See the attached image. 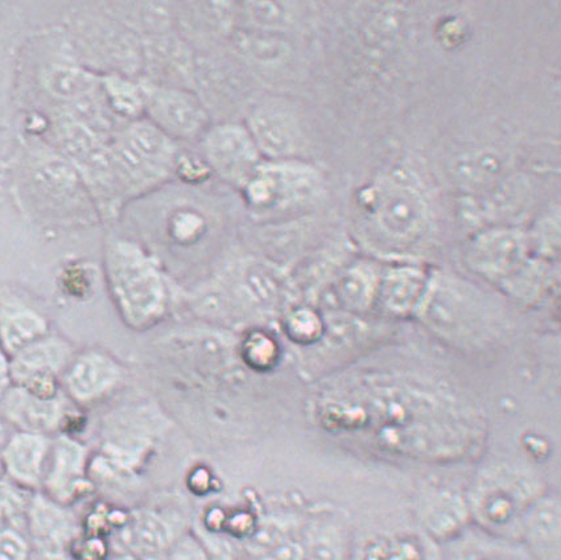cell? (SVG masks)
<instances>
[{"label":"cell","instance_id":"6da1fadb","mask_svg":"<svg viewBox=\"0 0 561 560\" xmlns=\"http://www.w3.org/2000/svg\"><path fill=\"white\" fill-rule=\"evenodd\" d=\"M540 495L538 485L524 473L511 469L488 473L467 501L470 524L493 536L517 540L522 518Z\"/></svg>","mask_w":561,"mask_h":560},{"label":"cell","instance_id":"7a4b0ae2","mask_svg":"<svg viewBox=\"0 0 561 560\" xmlns=\"http://www.w3.org/2000/svg\"><path fill=\"white\" fill-rule=\"evenodd\" d=\"M206 163L219 176L240 186H247L260 167L261 153L248 127L225 124L210 128L204 138Z\"/></svg>","mask_w":561,"mask_h":560},{"label":"cell","instance_id":"3957f363","mask_svg":"<svg viewBox=\"0 0 561 560\" xmlns=\"http://www.w3.org/2000/svg\"><path fill=\"white\" fill-rule=\"evenodd\" d=\"M151 108L157 126L170 138L198 137L208 125V114L202 102L185 90H157L151 96Z\"/></svg>","mask_w":561,"mask_h":560},{"label":"cell","instance_id":"277c9868","mask_svg":"<svg viewBox=\"0 0 561 560\" xmlns=\"http://www.w3.org/2000/svg\"><path fill=\"white\" fill-rule=\"evenodd\" d=\"M436 560H537L518 540L493 536L472 524L437 544Z\"/></svg>","mask_w":561,"mask_h":560},{"label":"cell","instance_id":"5b68a950","mask_svg":"<svg viewBox=\"0 0 561 560\" xmlns=\"http://www.w3.org/2000/svg\"><path fill=\"white\" fill-rule=\"evenodd\" d=\"M518 542L537 560H560V502L541 494L520 521Z\"/></svg>","mask_w":561,"mask_h":560},{"label":"cell","instance_id":"8992f818","mask_svg":"<svg viewBox=\"0 0 561 560\" xmlns=\"http://www.w3.org/2000/svg\"><path fill=\"white\" fill-rule=\"evenodd\" d=\"M379 227L387 235L405 238L414 235L423 224L424 208L416 192L394 186L374 196Z\"/></svg>","mask_w":561,"mask_h":560},{"label":"cell","instance_id":"52a82bcc","mask_svg":"<svg viewBox=\"0 0 561 560\" xmlns=\"http://www.w3.org/2000/svg\"><path fill=\"white\" fill-rule=\"evenodd\" d=\"M248 130L260 153L282 159L296 147V127L286 112L273 106L257 107L249 118Z\"/></svg>","mask_w":561,"mask_h":560},{"label":"cell","instance_id":"ba28073f","mask_svg":"<svg viewBox=\"0 0 561 560\" xmlns=\"http://www.w3.org/2000/svg\"><path fill=\"white\" fill-rule=\"evenodd\" d=\"M25 533L32 550L43 553H60L73 537V525L59 507L30 502Z\"/></svg>","mask_w":561,"mask_h":560},{"label":"cell","instance_id":"9c48e42d","mask_svg":"<svg viewBox=\"0 0 561 560\" xmlns=\"http://www.w3.org/2000/svg\"><path fill=\"white\" fill-rule=\"evenodd\" d=\"M525 244L519 233L499 231L474 243L472 262L477 270L486 275H503L512 272L524 259Z\"/></svg>","mask_w":561,"mask_h":560},{"label":"cell","instance_id":"30bf717a","mask_svg":"<svg viewBox=\"0 0 561 560\" xmlns=\"http://www.w3.org/2000/svg\"><path fill=\"white\" fill-rule=\"evenodd\" d=\"M173 542L171 526L163 518L148 513L122 527L117 540L119 552H140L145 557L160 556Z\"/></svg>","mask_w":561,"mask_h":560},{"label":"cell","instance_id":"8fae6325","mask_svg":"<svg viewBox=\"0 0 561 560\" xmlns=\"http://www.w3.org/2000/svg\"><path fill=\"white\" fill-rule=\"evenodd\" d=\"M44 449V443L36 436L18 437L8 453L10 473L23 484H36L41 478Z\"/></svg>","mask_w":561,"mask_h":560},{"label":"cell","instance_id":"7c38bea8","mask_svg":"<svg viewBox=\"0 0 561 560\" xmlns=\"http://www.w3.org/2000/svg\"><path fill=\"white\" fill-rule=\"evenodd\" d=\"M302 560H345V538L337 525H311L302 540Z\"/></svg>","mask_w":561,"mask_h":560},{"label":"cell","instance_id":"4fadbf2b","mask_svg":"<svg viewBox=\"0 0 561 560\" xmlns=\"http://www.w3.org/2000/svg\"><path fill=\"white\" fill-rule=\"evenodd\" d=\"M358 560H436V550L431 552L417 538H387L367 545Z\"/></svg>","mask_w":561,"mask_h":560},{"label":"cell","instance_id":"5bb4252c","mask_svg":"<svg viewBox=\"0 0 561 560\" xmlns=\"http://www.w3.org/2000/svg\"><path fill=\"white\" fill-rule=\"evenodd\" d=\"M30 502L16 488L0 484V533L25 530Z\"/></svg>","mask_w":561,"mask_h":560},{"label":"cell","instance_id":"9a60e30c","mask_svg":"<svg viewBox=\"0 0 561 560\" xmlns=\"http://www.w3.org/2000/svg\"><path fill=\"white\" fill-rule=\"evenodd\" d=\"M500 172V160L488 156V153H479V156L463 160L459 169L461 180L470 184L489 182V180L499 175Z\"/></svg>","mask_w":561,"mask_h":560},{"label":"cell","instance_id":"2e32d148","mask_svg":"<svg viewBox=\"0 0 561 560\" xmlns=\"http://www.w3.org/2000/svg\"><path fill=\"white\" fill-rule=\"evenodd\" d=\"M32 545L25 530L0 533V560H31Z\"/></svg>","mask_w":561,"mask_h":560},{"label":"cell","instance_id":"e0dca14e","mask_svg":"<svg viewBox=\"0 0 561 560\" xmlns=\"http://www.w3.org/2000/svg\"><path fill=\"white\" fill-rule=\"evenodd\" d=\"M248 14L254 23L263 27H280L287 22V12L282 4L277 3H249Z\"/></svg>","mask_w":561,"mask_h":560},{"label":"cell","instance_id":"ac0fdd59","mask_svg":"<svg viewBox=\"0 0 561 560\" xmlns=\"http://www.w3.org/2000/svg\"><path fill=\"white\" fill-rule=\"evenodd\" d=\"M163 556L167 560H210L205 547L191 537L175 540Z\"/></svg>","mask_w":561,"mask_h":560},{"label":"cell","instance_id":"d6986e66","mask_svg":"<svg viewBox=\"0 0 561 560\" xmlns=\"http://www.w3.org/2000/svg\"><path fill=\"white\" fill-rule=\"evenodd\" d=\"M112 560H138V558L133 552H119Z\"/></svg>","mask_w":561,"mask_h":560}]
</instances>
